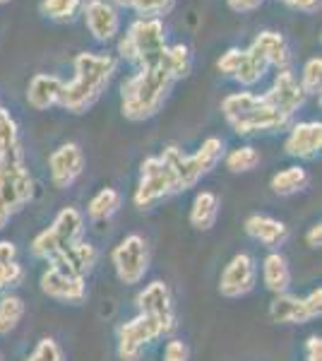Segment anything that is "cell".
I'll return each mask as SVG.
<instances>
[{"instance_id":"30bf717a","label":"cell","mask_w":322,"mask_h":361,"mask_svg":"<svg viewBox=\"0 0 322 361\" xmlns=\"http://www.w3.org/2000/svg\"><path fill=\"white\" fill-rule=\"evenodd\" d=\"M163 337L159 323L149 316L137 313L132 320L118 325L116 340H118V359L120 361H140L151 342Z\"/></svg>"},{"instance_id":"ffe728a7","label":"cell","mask_w":322,"mask_h":361,"mask_svg":"<svg viewBox=\"0 0 322 361\" xmlns=\"http://www.w3.org/2000/svg\"><path fill=\"white\" fill-rule=\"evenodd\" d=\"M99 260V250L94 243L89 241H78L75 246H70L68 250L58 253L54 260H51V267H58V270L68 272V275H75V277H87L92 270H94Z\"/></svg>"},{"instance_id":"5b68a950","label":"cell","mask_w":322,"mask_h":361,"mask_svg":"<svg viewBox=\"0 0 322 361\" xmlns=\"http://www.w3.org/2000/svg\"><path fill=\"white\" fill-rule=\"evenodd\" d=\"M166 46V27L159 17H137L118 42V54L123 61L144 68L161 63Z\"/></svg>"},{"instance_id":"4316f807","label":"cell","mask_w":322,"mask_h":361,"mask_svg":"<svg viewBox=\"0 0 322 361\" xmlns=\"http://www.w3.org/2000/svg\"><path fill=\"white\" fill-rule=\"evenodd\" d=\"M123 205V195L116 188H101L99 193L92 197L89 205H87V214L94 222H104V219H111Z\"/></svg>"},{"instance_id":"f6af8a7d","label":"cell","mask_w":322,"mask_h":361,"mask_svg":"<svg viewBox=\"0 0 322 361\" xmlns=\"http://www.w3.org/2000/svg\"><path fill=\"white\" fill-rule=\"evenodd\" d=\"M0 361H3V354H0Z\"/></svg>"},{"instance_id":"1f68e13d","label":"cell","mask_w":322,"mask_h":361,"mask_svg":"<svg viewBox=\"0 0 322 361\" xmlns=\"http://www.w3.org/2000/svg\"><path fill=\"white\" fill-rule=\"evenodd\" d=\"M82 10V0H41V15L54 22H70Z\"/></svg>"},{"instance_id":"7c38bea8","label":"cell","mask_w":322,"mask_h":361,"mask_svg":"<svg viewBox=\"0 0 322 361\" xmlns=\"http://www.w3.org/2000/svg\"><path fill=\"white\" fill-rule=\"evenodd\" d=\"M135 304H137V313L154 318L156 323H159L163 335H171L175 330V325H178L175 323V306H173L171 289H168V284L161 282V279L149 282L147 287L137 294Z\"/></svg>"},{"instance_id":"7a4b0ae2","label":"cell","mask_w":322,"mask_h":361,"mask_svg":"<svg viewBox=\"0 0 322 361\" xmlns=\"http://www.w3.org/2000/svg\"><path fill=\"white\" fill-rule=\"evenodd\" d=\"M175 80L161 63L137 68L120 85V111L128 121H149L161 111Z\"/></svg>"},{"instance_id":"2e32d148","label":"cell","mask_w":322,"mask_h":361,"mask_svg":"<svg viewBox=\"0 0 322 361\" xmlns=\"http://www.w3.org/2000/svg\"><path fill=\"white\" fill-rule=\"evenodd\" d=\"M49 171L56 188L68 190L85 171V152L78 142H63L49 157Z\"/></svg>"},{"instance_id":"3957f363","label":"cell","mask_w":322,"mask_h":361,"mask_svg":"<svg viewBox=\"0 0 322 361\" xmlns=\"http://www.w3.org/2000/svg\"><path fill=\"white\" fill-rule=\"evenodd\" d=\"M221 114L233 133L241 137L260 135V133H277L291 123L284 114L274 111L262 94L255 92H233L221 102Z\"/></svg>"},{"instance_id":"52a82bcc","label":"cell","mask_w":322,"mask_h":361,"mask_svg":"<svg viewBox=\"0 0 322 361\" xmlns=\"http://www.w3.org/2000/svg\"><path fill=\"white\" fill-rule=\"evenodd\" d=\"M82 231H85V217H82L80 209L63 207L56 214L54 224L41 231V234H37V238L32 241V255L51 263L58 253H63V250H68L70 246L82 241Z\"/></svg>"},{"instance_id":"bcb514c9","label":"cell","mask_w":322,"mask_h":361,"mask_svg":"<svg viewBox=\"0 0 322 361\" xmlns=\"http://www.w3.org/2000/svg\"><path fill=\"white\" fill-rule=\"evenodd\" d=\"M279 3H284V0H279Z\"/></svg>"},{"instance_id":"e575fe53","label":"cell","mask_w":322,"mask_h":361,"mask_svg":"<svg viewBox=\"0 0 322 361\" xmlns=\"http://www.w3.org/2000/svg\"><path fill=\"white\" fill-rule=\"evenodd\" d=\"M25 361H66V354H63L61 345H58L54 337H44V340L37 342L34 352Z\"/></svg>"},{"instance_id":"5bb4252c","label":"cell","mask_w":322,"mask_h":361,"mask_svg":"<svg viewBox=\"0 0 322 361\" xmlns=\"http://www.w3.org/2000/svg\"><path fill=\"white\" fill-rule=\"evenodd\" d=\"M257 284V265L248 253H236L226 263L219 277V294L224 299H243Z\"/></svg>"},{"instance_id":"7402d4cb","label":"cell","mask_w":322,"mask_h":361,"mask_svg":"<svg viewBox=\"0 0 322 361\" xmlns=\"http://www.w3.org/2000/svg\"><path fill=\"white\" fill-rule=\"evenodd\" d=\"M248 49L255 51V54L260 56L269 68L284 70V68L291 66V46H289V42H286L284 34L272 32V29L257 34Z\"/></svg>"},{"instance_id":"ee69618b","label":"cell","mask_w":322,"mask_h":361,"mask_svg":"<svg viewBox=\"0 0 322 361\" xmlns=\"http://www.w3.org/2000/svg\"><path fill=\"white\" fill-rule=\"evenodd\" d=\"M3 3H8V0H0V5H3Z\"/></svg>"},{"instance_id":"ab89813d","label":"cell","mask_w":322,"mask_h":361,"mask_svg":"<svg viewBox=\"0 0 322 361\" xmlns=\"http://www.w3.org/2000/svg\"><path fill=\"white\" fill-rule=\"evenodd\" d=\"M226 5L233 10V13H255L262 5V0H226Z\"/></svg>"},{"instance_id":"f35d334b","label":"cell","mask_w":322,"mask_h":361,"mask_svg":"<svg viewBox=\"0 0 322 361\" xmlns=\"http://www.w3.org/2000/svg\"><path fill=\"white\" fill-rule=\"evenodd\" d=\"M306 361H322V337L310 335L306 340Z\"/></svg>"},{"instance_id":"ac0fdd59","label":"cell","mask_w":322,"mask_h":361,"mask_svg":"<svg viewBox=\"0 0 322 361\" xmlns=\"http://www.w3.org/2000/svg\"><path fill=\"white\" fill-rule=\"evenodd\" d=\"M41 292L49 299L63 301V304H80L87 299V277H75L68 272L58 270V267H46L41 272Z\"/></svg>"},{"instance_id":"4dcf8cb0","label":"cell","mask_w":322,"mask_h":361,"mask_svg":"<svg viewBox=\"0 0 322 361\" xmlns=\"http://www.w3.org/2000/svg\"><path fill=\"white\" fill-rule=\"evenodd\" d=\"M116 5H120V8L125 10H132V13H137L140 17H159L171 13L175 0H116Z\"/></svg>"},{"instance_id":"d4e9b609","label":"cell","mask_w":322,"mask_h":361,"mask_svg":"<svg viewBox=\"0 0 322 361\" xmlns=\"http://www.w3.org/2000/svg\"><path fill=\"white\" fill-rule=\"evenodd\" d=\"M219 197L212 190H200L195 195L190 205V224L195 226L197 231H209L214 229L216 219H219Z\"/></svg>"},{"instance_id":"4fadbf2b","label":"cell","mask_w":322,"mask_h":361,"mask_svg":"<svg viewBox=\"0 0 322 361\" xmlns=\"http://www.w3.org/2000/svg\"><path fill=\"white\" fill-rule=\"evenodd\" d=\"M216 68L224 78L233 80L241 87H255L267 75L269 66L250 49H228L216 61Z\"/></svg>"},{"instance_id":"f546056e","label":"cell","mask_w":322,"mask_h":361,"mask_svg":"<svg viewBox=\"0 0 322 361\" xmlns=\"http://www.w3.org/2000/svg\"><path fill=\"white\" fill-rule=\"evenodd\" d=\"M224 164L231 173H248L260 164V152L253 145H241V147H233L231 152L224 154Z\"/></svg>"},{"instance_id":"8fae6325","label":"cell","mask_w":322,"mask_h":361,"mask_svg":"<svg viewBox=\"0 0 322 361\" xmlns=\"http://www.w3.org/2000/svg\"><path fill=\"white\" fill-rule=\"evenodd\" d=\"M322 313V289H313L308 296L294 294H277L269 304V318L279 325H303L310 320L320 318Z\"/></svg>"},{"instance_id":"277c9868","label":"cell","mask_w":322,"mask_h":361,"mask_svg":"<svg viewBox=\"0 0 322 361\" xmlns=\"http://www.w3.org/2000/svg\"><path fill=\"white\" fill-rule=\"evenodd\" d=\"M224 154H226L224 140L209 135L202 140V145L192 154H185L180 147L168 145V147H163V152L159 157L171 166L175 183H178V190L183 193V190L195 188L204 176H209L216 169V164L224 159Z\"/></svg>"},{"instance_id":"7bdbcfd3","label":"cell","mask_w":322,"mask_h":361,"mask_svg":"<svg viewBox=\"0 0 322 361\" xmlns=\"http://www.w3.org/2000/svg\"><path fill=\"white\" fill-rule=\"evenodd\" d=\"M10 217H13V214H10V209L0 205V229H5V224L10 222Z\"/></svg>"},{"instance_id":"d6a6232c","label":"cell","mask_w":322,"mask_h":361,"mask_svg":"<svg viewBox=\"0 0 322 361\" xmlns=\"http://www.w3.org/2000/svg\"><path fill=\"white\" fill-rule=\"evenodd\" d=\"M17 147H22L20 128H17V121L10 116L8 109L3 106V102H0V154L13 152Z\"/></svg>"},{"instance_id":"9a60e30c","label":"cell","mask_w":322,"mask_h":361,"mask_svg":"<svg viewBox=\"0 0 322 361\" xmlns=\"http://www.w3.org/2000/svg\"><path fill=\"white\" fill-rule=\"evenodd\" d=\"M262 97H265V102L274 109V111L284 114L286 118H291V116L306 104V92L301 90L298 78L291 73V68L279 70V73L274 75L269 90Z\"/></svg>"},{"instance_id":"6da1fadb","label":"cell","mask_w":322,"mask_h":361,"mask_svg":"<svg viewBox=\"0 0 322 361\" xmlns=\"http://www.w3.org/2000/svg\"><path fill=\"white\" fill-rule=\"evenodd\" d=\"M75 78L63 85L58 106L68 114H87L101 99L116 73V58L109 54H85L75 56Z\"/></svg>"},{"instance_id":"60d3db41","label":"cell","mask_w":322,"mask_h":361,"mask_svg":"<svg viewBox=\"0 0 322 361\" xmlns=\"http://www.w3.org/2000/svg\"><path fill=\"white\" fill-rule=\"evenodd\" d=\"M306 246L308 248H313V250H318L322 246V224H313L310 229L306 231Z\"/></svg>"},{"instance_id":"f1b7e54d","label":"cell","mask_w":322,"mask_h":361,"mask_svg":"<svg viewBox=\"0 0 322 361\" xmlns=\"http://www.w3.org/2000/svg\"><path fill=\"white\" fill-rule=\"evenodd\" d=\"M163 66L168 68L173 80H185L192 73V54L185 44H173L166 46L163 54Z\"/></svg>"},{"instance_id":"e0dca14e","label":"cell","mask_w":322,"mask_h":361,"mask_svg":"<svg viewBox=\"0 0 322 361\" xmlns=\"http://www.w3.org/2000/svg\"><path fill=\"white\" fill-rule=\"evenodd\" d=\"M82 17H85V27L99 44H109L118 37L120 32V15L116 5L109 0H87L82 3Z\"/></svg>"},{"instance_id":"b9f144b4","label":"cell","mask_w":322,"mask_h":361,"mask_svg":"<svg viewBox=\"0 0 322 361\" xmlns=\"http://www.w3.org/2000/svg\"><path fill=\"white\" fill-rule=\"evenodd\" d=\"M17 260V246L13 241H0V263H13Z\"/></svg>"},{"instance_id":"484cf974","label":"cell","mask_w":322,"mask_h":361,"mask_svg":"<svg viewBox=\"0 0 322 361\" xmlns=\"http://www.w3.org/2000/svg\"><path fill=\"white\" fill-rule=\"evenodd\" d=\"M308 183H310V176L301 164L286 166L269 178V188H272V193L279 197H289V195L301 193V190L308 188Z\"/></svg>"},{"instance_id":"836d02e7","label":"cell","mask_w":322,"mask_h":361,"mask_svg":"<svg viewBox=\"0 0 322 361\" xmlns=\"http://www.w3.org/2000/svg\"><path fill=\"white\" fill-rule=\"evenodd\" d=\"M301 90L306 92V97L310 94H320V87H322V58H308L306 66H303L301 80H298Z\"/></svg>"},{"instance_id":"9c48e42d","label":"cell","mask_w":322,"mask_h":361,"mask_svg":"<svg viewBox=\"0 0 322 361\" xmlns=\"http://www.w3.org/2000/svg\"><path fill=\"white\" fill-rule=\"evenodd\" d=\"M111 260H113L116 275L123 284L128 287H135L144 279V275L149 272V248L144 236L140 234H128L118 246L111 253Z\"/></svg>"},{"instance_id":"d590c367","label":"cell","mask_w":322,"mask_h":361,"mask_svg":"<svg viewBox=\"0 0 322 361\" xmlns=\"http://www.w3.org/2000/svg\"><path fill=\"white\" fill-rule=\"evenodd\" d=\"M22 279H25V267L17 260L13 263H0V294H8L10 289L20 287Z\"/></svg>"},{"instance_id":"74e56055","label":"cell","mask_w":322,"mask_h":361,"mask_svg":"<svg viewBox=\"0 0 322 361\" xmlns=\"http://www.w3.org/2000/svg\"><path fill=\"white\" fill-rule=\"evenodd\" d=\"M284 5H289L291 10H298L303 15L320 13V0H284Z\"/></svg>"},{"instance_id":"8992f818","label":"cell","mask_w":322,"mask_h":361,"mask_svg":"<svg viewBox=\"0 0 322 361\" xmlns=\"http://www.w3.org/2000/svg\"><path fill=\"white\" fill-rule=\"evenodd\" d=\"M34 200V178L25 164L22 147L0 154V205L10 214L25 209Z\"/></svg>"},{"instance_id":"8d00e7d4","label":"cell","mask_w":322,"mask_h":361,"mask_svg":"<svg viewBox=\"0 0 322 361\" xmlns=\"http://www.w3.org/2000/svg\"><path fill=\"white\" fill-rule=\"evenodd\" d=\"M161 361H190V349H188V345H185L183 340H178V337L168 340L166 347H163Z\"/></svg>"},{"instance_id":"83f0119b","label":"cell","mask_w":322,"mask_h":361,"mask_svg":"<svg viewBox=\"0 0 322 361\" xmlns=\"http://www.w3.org/2000/svg\"><path fill=\"white\" fill-rule=\"evenodd\" d=\"M25 301L17 294H0V335H10L25 318Z\"/></svg>"},{"instance_id":"44dd1931","label":"cell","mask_w":322,"mask_h":361,"mask_svg":"<svg viewBox=\"0 0 322 361\" xmlns=\"http://www.w3.org/2000/svg\"><path fill=\"white\" fill-rule=\"evenodd\" d=\"M63 80L58 75L37 73L27 85V104L34 111H49V109L58 106L63 94Z\"/></svg>"},{"instance_id":"d6986e66","label":"cell","mask_w":322,"mask_h":361,"mask_svg":"<svg viewBox=\"0 0 322 361\" xmlns=\"http://www.w3.org/2000/svg\"><path fill=\"white\" fill-rule=\"evenodd\" d=\"M322 147V123L320 121H303V123L291 126L286 135L284 149L289 157L301 161H310L320 154Z\"/></svg>"},{"instance_id":"603a6c76","label":"cell","mask_w":322,"mask_h":361,"mask_svg":"<svg viewBox=\"0 0 322 361\" xmlns=\"http://www.w3.org/2000/svg\"><path fill=\"white\" fill-rule=\"evenodd\" d=\"M245 234L267 248H279L289 238V226L267 214H250L245 219Z\"/></svg>"},{"instance_id":"ba28073f","label":"cell","mask_w":322,"mask_h":361,"mask_svg":"<svg viewBox=\"0 0 322 361\" xmlns=\"http://www.w3.org/2000/svg\"><path fill=\"white\" fill-rule=\"evenodd\" d=\"M178 190V183H175V176L171 171V166L161 159L159 154L156 157H147L140 166V178L137 185H135L132 193V202L137 209H149L154 207L156 202L166 200Z\"/></svg>"},{"instance_id":"cb8c5ba5","label":"cell","mask_w":322,"mask_h":361,"mask_svg":"<svg viewBox=\"0 0 322 361\" xmlns=\"http://www.w3.org/2000/svg\"><path fill=\"white\" fill-rule=\"evenodd\" d=\"M262 282H265V289L277 294H286L291 287V267L289 260H286L284 253L279 250H272V253L265 255L262 260Z\"/></svg>"}]
</instances>
